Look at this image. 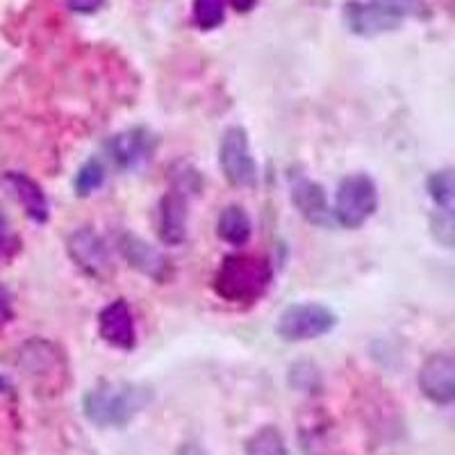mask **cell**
<instances>
[{"label": "cell", "mask_w": 455, "mask_h": 455, "mask_svg": "<svg viewBox=\"0 0 455 455\" xmlns=\"http://www.w3.org/2000/svg\"><path fill=\"white\" fill-rule=\"evenodd\" d=\"M153 401L150 387L128 380H100L87 389L83 412L89 424L99 428H124Z\"/></svg>", "instance_id": "1"}, {"label": "cell", "mask_w": 455, "mask_h": 455, "mask_svg": "<svg viewBox=\"0 0 455 455\" xmlns=\"http://www.w3.org/2000/svg\"><path fill=\"white\" fill-rule=\"evenodd\" d=\"M274 280L269 259L262 255H228L214 274V291L228 303H255Z\"/></svg>", "instance_id": "2"}, {"label": "cell", "mask_w": 455, "mask_h": 455, "mask_svg": "<svg viewBox=\"0 0 455 455\" xmlns=\"http://www.w3.org/2000/svg\"><path fill=\"white\" fill-rule=\"evenodd\" d=\"M378 207L376 182L364 173H355L339 182L335 196V219L344 228H360L373 217Z\"/></svg>", "instance_id": "3"}, {"label": "cell", "mask_w": 455, "mask_h": 455, "mask_svg": "<svg viewBox=\"0 0 455 455\" xmlns=\"http://www.w3.org/2000/svg\"><path fill=\"white\" fill-rule=\"evenodd\" d=\"M337 326V315L319 303H296L278 319V335L284 341H307L328 335Z\"/></svg>", "instance_id": "4"}, {"label": "cell", "mask_w": 455, "mask_h": 455, "mask_svg": "<svg viewBox=\"0 0 455 455\" xmlns=\"http://www.w3.org/2000/svg\"><path fill=\"white\" fill-rule=\"evenodd\" d=\"M219 162H221L223 176L233 187H253L258 182V164L251 156L249 135L239 125H233L223 132Z\"/></svg>", "instance_id": "5"}, {"label": "cell", "mask_w": 455, "mask_h": 455, "mask_svg": "<svg viewBox=\"0 0 455 455\" xmlns=\"http://www.w3.org/2000/svg\"><path fill=\"white\" fill-rule=\"evenodd\" d=\"M421 394L437 405L453 403L455 398V363L449 353H435L421 367L419 378Z\"/></svg>", "instance_id": "6"}, {"label": "cell", "mask_w": 455, "mask_h": 455, "mask_svg": "<svg viewBox=\"0 0 455 455\" xmlns=\"http://www.w3.org/2000/svg\"><path fill=\"white\" fill-rule=\"evenodd\" d=\"M67 249L73 262L78 264L87 275L100 278V275H105L109 271L108 243L92 228H80V230H76L68 237Z\"/></svg>", "instance_id": "7"}, {"label": "cell", "mask_w": 455, "mask_h": 455, "mask_svg": "<svg viewBox=\"0 0 455 455\" xmlns=\"http://www.w3.org/2000/svg\"><path fill=\"white\" fill-rule=\"evenodd\" d=\"M99 332L109 347L119 351H130L137 344V328L132 310L124 299L114 300L100 312L99 316Z\"/></svg>", "instance_id": "8"}, {"label": "cell", "mask_w": 455, "mask_h": 455, "mask_svg": "<svg viewBox=\"0 0 455 455\" xmlns=\"http://www.w3.org/2000/svg\"><path fill=\"white\" fill-rule=\"evenodd\" d=\"M109 156L121 169H137L150 160L156 150V140L146 128H130L125 132L114 135L108 144Z\"/></svg>", "instance_id": "9"}, {"label": "cell", "mask_w": 455, "mask_h": 455, "mask_svg": "<svg viewBox=\"0 0 455 455\" xmlns=\"http://www.w3.org/2000/svg\"><path fill=\"white\" fill-rule=\"evenodd\" d=\"M119 251L124 255L125 262L137 269L140 274L148 275V278L156 280H164L166 271H169V262H166L164 255L156 249V246H150L146 243L144 239H140L137 235L132 233H124L119 237Z\"/></svg>", "instance_id": "10"}, {"label": "cell", "mask_w": 455, "mask_h": 455, "mask_svg": "<svg viewBox=\"0 0 455 455\" xmlns=\"http://www.w3.org/2000/svg\"><path fill=\"white\" fill-rule=\"evenodd\" d=\"M347 23L355 35H363V36H373V35H380V32H392L396 30L403 19L392 12H387L385 7L376 5V3H348L347 5Z\"/></svg>", "instance_id": "11"}, {"label": "cell", "mask_w": 455, "mask_h": 455, "mask_svg": "<svg viewBox=\"0 0 455 455\" xmlns=\"http://www.w3.org/2000/svg\"><path fill=\"white\" fill-rule=\"evenodd\" d=\"M157 233L169 246H178L187 239V201L180 194L171 192L160 201Z\"/></svg>", "instance_id": "12"}, {"label": "cell", "mask_w": 455, "mask_h": 455, "mask_svg": "<svg viewBox=\"0 0 455 455\" xmlns=\"http://www.w3.org/2000/svg\"><path fill=\"white\" fill-rule=\"evenodd\" d=\"M5 185L10 189L12 196L21 203L28 217L36 223H44L48 219V201L46 194L42 192V187L36 185L32 178L26 173H16V171H7Z\"/></svg>", "instance_id": "13"}, {"label": "cell", "mask_w": 455, "mask_h": 455, "mask_svg": "<svg viewBox=\"0 0 455 455\" xmlns=\"http://www.w3.org/2000/svg\"><path fill=\"white\" fill-rule=\"evenodd\" d=\"M291 198H294V205L299 207V212L310 223H315V226H328L331 223V207H328L326 192H323L321 185L300 178L291 187Z\"/></svg>", "instance_id": "14"}, {"label": "cell", "mask_w": 455, "mask_h": 455, "mask_svg": "<svg viewBox=\"0 0 455 455\" xmlns=\"http://www.w3.org/2000/svg\"><path fill=\"white\" fill-rule=\"evenodd\" d=\"M251 230H253V226H251L249 214L239 205L226 207L217 221V235L233 246H243L249 242Z\"/></svg>", "instance_id": "15"}, {"label": "cell", "mask_w": 455, "mask_h": 455, "mask_svg": "<svg viewBox=\"0 0 455 455\" xmlns=\"http://www.w3.org/2000/svg\"><path fill=\"white\" fill-rule=\"evenodd\" d=\"M246 455H290L284 437L274 426H264L246 442Z\"/></svg>", "instance_id": "16"}, {"label": "cell", "mask_w": 455, "mask_h": 455, "mask_svg": "<svg viewBox=\"0 0 455 455\" xmlns=\"http://www.w3.org/2000/svg\"><path fill=\"white\" fill-rule=\"evenodd\" d=\"M428 194L433 198V203L437 205L440 212H451L453 214L455 205V180L453 171H435L433 176L428 178Z\"/></svg>", "instance_id": "17"}, {"label": "cell", "mask_w": 455, "mask_h": 455, "mask_svg": "<svg viewBox=\"0 0 455 455\" xmlns=\"http://www.w3.org/2000/svg\"><path fill=\"white\" fill-rule=\"evenodd\" d=\"M105 182V166L99 157H92V160L84 162L78 169V176H76V192L78 196H89L99 189Z\"/></svg>", "instance_id": "18"}, {"label": "cell", "mask_w": 455, "mask_h": 455, "mask_svg": "<svg viewBox=\"0 0 455 455\" xmlns=\"http://www.w3.org/2000/svg\"><path fill=\"white\" fill-rule=\"evenodd\" d=\"M226 19L223 0H194V21L201 30H214Z\"/></svg>", "instance_id": "19"}, {"label": "cell", "mask_w": 455, "mask_h": 455, "mask_svg": "<svg viewBox=\"0 0 455 455\" xmlns=\"http://www.w3.org/2000/svg\"><path fill=\"white\" fill-rule=\"evenodd\" d=\"M371 3L385 7V10L392 12V14H396V16H401V19H405V16H412V14H419L421 12V0H371Z\"/></svg>", "instance_id": "20"}, {"label": "cell", "mask_w": 455, "mask_h": 455, "mask_svg": "<svg viewBox=\"0 0 455 455\" xmlns=\"http://www.w3.org/2000/svg\"><path fill=\"white\" fill-rule=\"evenodd\" d=\"M12 316H14V310H12V296L10 291L0 284V328H5L12 321Z\"/></svg>", "instance_id": "21"}, {"label": "cell", "mask_w": 455, "mask_h": 455, "mask_svg": "<svg viewBox=\"0 0 455 455\" xmlns=\"http://www.w3.org/2000/svg\"><path fill=\"white\" fill-rule=\"evenodd\" d=\"M67 3L76 14H93L103 5V0H67Z\"/></svg>", "instance_id": "22"}, {"label": "cell", "mask_w": 455, "mask_h": 455, "mask_svg": "<svg viewBox=\"0 0 455 455\" xmlns=\"http://www.w3.org/2000/svg\"><path fill=\"white\" fill-rule=\"evenodd\" d=\"M176 455H207V453L203 451V446L194 444V442H187V444H182L180 449H178Z\"/></svg>", "instance_id": "23"}, {"label": "cell", "mask_w": 455, "mask_h": 455, "mask_svg": "<svg viewBox=\"0 0 455 455\" xmlns=\"http://www.w3.org/2000/svg\"><path fill=\"white\" fill-rule=\"evenodd\" d=\"M230 3H233V7L237 12H251L255 7V3H258V0H230Z\"/></svg>", "instance_id": "24"}, {"label": "cell", "mask_w": 455, "mask_h": 455, "mask_svg": "<svg viewBox=\"0 0 455 455\" xmlns=\"http://www.w3.org/2000/svg\"><path fill=\"white\" fill-rule=\"evenodd\" d=\"M5 243H7V223L5 219L0 217V251L5 249Z\"/></svg>", "instance_id": "25"}, {"label": "cell", "mask_w": 455, "mask_h": 455, "mask_svg": "<svg viewBox=\"0 0 455 455\" xmlns=\"http://www.w3.org/2000/svg\"><path fill=\"white\" fill-rule=\"evenodd\" d=\"M3 387H5V383H3V378H0V389H3Z\"/></svg>", "instance_id": "26"}]
</instances>
